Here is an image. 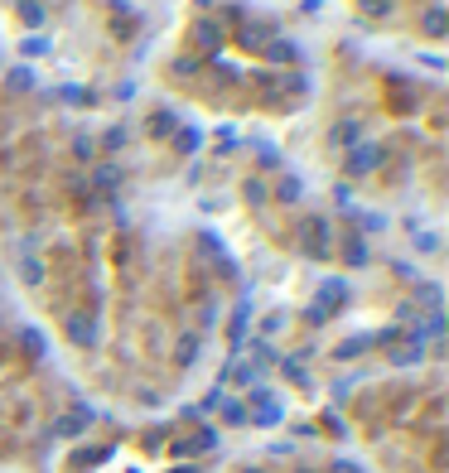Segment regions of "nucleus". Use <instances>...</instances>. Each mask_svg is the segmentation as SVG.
Here are the masks:
<instances>
[{"instance_id":"7ed1b4c3","label":"nucleus","mask_w":449,"mask_h":473,"mask_svg":"<svg viewBox=\"0 0 449 473\" xmlns=\"http://www.w3.org/2000/svg\"><path fill=\"white\" fill-rule=\"evenodd\" d=\"M329 140H334L339 150L363 145V121H353V116H348V121H334V126H329Z\"/></svg>"},{"instance_id":"423d86ee","label":"nucleus","mask_w":449,"mask_h":473,"mask_svg":"<svg viewBox=\"0 0 449 473\" xmlns=\"http://www.w3.org/2000/svg\"><path fill=\"white\" fill-rule=\"evenodd\" d=\"M53 97H58V102H68V107H92V102H97V92H92V87H82V83L58 87Z\"/></svg>"},{"instance_id":"9d476101","label":"nucleus","mask_w":449,"mask_h":473,"mask_svg":"<svg viewBox=\"0 0 449 473\" xmlns=\"http://www.w3.org/2000/svg\"><path fill=\"white\" fill-rule=\"evenodd\" d=\"M20 25H25V29H44V25H49V15H44V5H39V0H20Z\"/></svg>"},{"instance_id":"f03ea898","label":"nucleus","mask_w":449,"mask_h":473,"mask_svg":"<svg viewBox=\"0 0 449 473\" xmlns=\"http://www.w3.org/2000/svg\"><path fill=\"white\" fill-rule=\"evenodd\" d=\"M387 155H382V145H372V140H363V145H353L348 150V160H343V174L348 179H368L372 169L382 165Z\"/></svg>"},{"instance_id":"6ab92c4d","label":"nucleus","mask_w":449,"mask_h":473,"mask_svg":"<svg viewBox=\"0 0 449 473\" xmlns=\"http://www.w3.org/2000/svg\"><path fill=\"white\" fill-rule=\"evenodd\" d=\"M256 165H261V169H275V165H280V150H275V145H261V150H256Z\"/></svg>"},{"instance_id":"412c9836","label":"nucleus","mask_w":449,"mask_h":473,"mask_svg":"<svg viewBox=\"0 0 449 473\" xmlns=\"http://www.w3.org/2000/svg\"><path fill=\"white\" fill-rule=\"evenodd\" d=\"M232 145H237V126H222L217 131V150H232Z\"/></svg>"},{"instance_id":"2eb2a0df","label":"nucleus","mask_w":449,"mask_h":473,"mask_svg":"<svg viewBox=\"0 0 449 473\" xmlns=\"http://www.w3.org/2000/svg\"><path fill=\"white\" fill-rule=\"evenodd\" d=\"M353 223H358V232H382V227H387V213H368V208H358V218H353Z\"/></svg>"},{"instance_id":"39448f33","label":"nucleus","mask_w":449,"mask_h":473,"mask_svg":"<svg viewBox=\"0 0 449 473\" xmlns=\"http://www.w3.org/2000/svg\"><path fill=\"white\" fill-rule=\"evenodd\" d=\"M300 58H305V49L290 44V39H271L266 44V63H300Z\"/></svg>"},{"instance_id":"4468645a","label":"nucleus","mask_w":449,"mask_h":473,"mask_svg":"<svg viewBox=\"0 0 449 473\" xmlns=\"http://www.w3.org/2000/svg\"><path fill=\"white\" fill-rule=\"evenodd\" d=\"M241 198H246L251 208H261V203H271V189H266L261 179H246V184H241Z\"/></svg>"},{"instance_id":"9b49d317","label":"nucleus","mask_w":449,"mask_h":473,"mask_svg":"<svg viewBox=\"0 0 449 473\" xmlns=\"http://www.w3.org/2000/svg\"><path fill=\"white\" fill-rule=\"evenodd\" d=\"M300 194H305V179H300V174H280V184H275V198H280V203H295Z\"/></svg>"},{"instance_id":"ddd939ff","label":"nucleus","mask_w":449,"mask_h":473,"mask_svg":"<svg viewBox=\"0 0 449 473\" xmlns=\"http://www.w3.org/2000/svg\"><path fill=\"white\" fill-rule=\"evenodd\" d=\"M179 131V116L174 112H155L150 116V136H174Z\"/></svg>"},{"instance_id":"f8f14e48","label":"nucleus","mask_w":449,"mask_h":473,"mask_svg":"<svg viewBox=\"0 0 449 473\" xmlns=\"http://www.w3.org/2000/svg\"><path fill=\"white\" fill-rule=\"evenodd\" d=\"M20 280H29V285H44V261H39L34 251H25V256H20Z\"/></svg>"},{"instance_id":"aec40b11","label":"nucleus","mask_w":449,"mask_h":473,"mask_svg":"<svg viewBox=\"0 0 449 473\" xmlns=\"http://www.w3.org/2000/svg\"><path fill=\"white\" fill-rule=\"evenodd\" d=\"M102 145H106V150H121V145H126V131H121V126H111V131L102 136Z\"/></svg>"},{"instance_id":"f3484780","label":"nucleus","mask_w":449,"mask_h":473,"mask_svg":"<svg viewBox=\"0 0 449 473\" xmlns=\"http://www.w3.org/2000/svg\"><path fill=\"white\" fill-rule=\"evenodd\" d=\"M92 179H97V189H116V184H121V169H116V165H97Z\"/></svg>"},{"instance_id":"a211bd4d","label":"nucleus","mask_w":449,"mask_h":473,"mask_svg":"<svg viewBox=\"0 0 449 473\" xmlns=\"http://www.w3.org/2000/svg\"><path fill=\"white\" fill-rule=\"evenodd\" d=\"M440 247H445V242H440V232H416V251H421V256H435Z\"/></svg>"},{"instance_id":"dca6fc26","label":"nucleus","mask_w":449,"mask_h":473,"mask_svg":"<svg viewBox=\"0 0 449 473\" xmlns=\"http://www.w3.org/2000/svg\"><path fill=\"white\" fill-rule=\"evenodd\" d=\"M20 54H25V58L49 54V39H44V34H29V39H20Z\"/></svg>"},{"instance_id":"6e6552de","label":"nucleus","mask_w":449,"mask_h":473,"mask_svg":"<svg viewBox=\"0 0 449 473\" xmlns=\"http://www.w3.org/2000/svg\"><path fill=\"white\" fill-rule=\"evenodd\" d=\"M5 87H10V92H34V87H39V78H34V68H25V63H20V68H10V73H5Z\"/></svg>"},{"instance_id":"1a4fd4ad","label":"nucleus","mask_w":449,"mask_h":473,"mask_svg":"<svg viewBox=\"0 0 449 473\" xmlns=\"http://www.w3.org/2000/svg\"><path fill=\"white\" fill-rule=\"evenodd\" d=\"M174 145H179V155H198V150H203V131H198V126H179V131H174Z\"/></svg>"},{"instance_id":"20e7f679","label":"nucleus","mask_w":449,"mask_h":473,"mask_svg":"<svg viewBox=\"0 0 449 473\" xmlns=\"http://www.w3.org/2000/svg\"><path fill=\"white\" fill-rule=\"evenodd\" d=\"M63 329H68V338H73L78 348H97V329H92V319H87V314H68V324H63Z\"/></svg>"},{"instance_id":"0eeeda50","label":"nucleus","mask_w":449,"mask_h":473,"mask_svg":"<svg viewBox=\"0 0 449 473\" xmlns=\"http://www.w3.org/2000/svg\"><path fill=\"white\" fill-rule=\"evenodd\" d=\"M343 261H348V266H368V261H372L368 242H363L358 232H348V237H343Z\"/></svg>"},{"instance_id":"f257e3e1","label":"nucleus","mask_w":449,"mask_h":473,"mask_svg":"<svg viewBox=\"0 0 449 473\" xmlns=\"http://www.w3.org/2000/svg\"><path fill=\"white\" fill-rule=\"evenodd\" d=\"M300 242H305V256H329V247H334V223L329 218H305L300 223Z\"/></svg>"},{"instance_id":"4be33fe9","label":"nucleus","mask_w":449,"mask_h":473,"mask_svg":"<svg viewBox=\"0 0 449 473\" xmlns=\"http://www.w3.org/2000/svg\"><path fill=\"white\" fill-rule=\"evenodd\" d=\"M368 10H392V0H363Z\"/></svg>"}]
</instances>
